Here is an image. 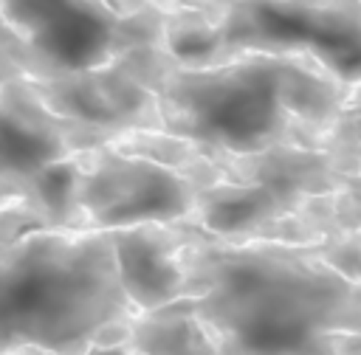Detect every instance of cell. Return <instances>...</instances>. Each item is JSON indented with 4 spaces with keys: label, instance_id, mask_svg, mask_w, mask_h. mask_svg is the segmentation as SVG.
I'll return each instance as SVG.
<instances>
[{
    "label": "cell",
    "instance_id": "6da1fadb",
    "mask_svg": "<svg viewBox=\"0 0 361 355\" xmlns=\"http://www.w3.org/2000/svg\"><path fill=\"white\" fill-rule=\"evenodd\" d=\"M180 268L183 290L172 304L217 355H341L361 321V285L310 245L223 242L195 231Z\"/></svg>",
    "mask_w": 361,
    "mask_h": 355
},
{
    "label": "cell",
    "instance_id": "7a4b0ae2",
    "mask_svg": "<svg viewBox=\"0 0 361 355\" xmlns=\"http://www.w3.org/2000/svg\"><path fill=\"white\" fill-rule=\"evenodd\" d=\"M138 73L155 96L158 130L212 158L324 144L341 116L347 85L305 56L240 54L180 65L164 42L138 48Z\"/></svg>",
    "mask_w": 361,
    "mask_h": 355
},
{
    "label": "cell",
    "instance_id": "3957f363",
    "mask_svg": "<svg viewBox=\"0 0 361 355\" xmlns=\"http://www.w3.org/2000/svg\"><path fill=\"white\" fill-rule=\"evenodd\" d=\"M135 313L107 231L0 234V355H87Z\"/></svg>",
    "mask_w": 361,
    "mask_h": 355
},
{
    "label": "cell",
    "instance_id": "277c9868",
    "mask_svg": "<svg viewBox=\"0 0 361 355\" xmlns=\"http://www.w3.org/2000/svg\"><path fill=\"white\" fill-rule=\"evenodd\" d=\"M212 161L214 175L186 223L203 237L316 248L361 228V172L333 135L313 147Z\"/></svg>",
    "mask_w": 361,
    "mask_h": 355
},
{
    "label": "cell",
    "instance_id": "5b68a950",
    "mask_svg": "<svg viewBox=\"0 0 361 355\" xmlns=\"http://www.w3.org/2000/svg\"><path fill=\"white\" fill-rule=\"evenodd\" d=\"M164 48L180 65L305 56L350 87L361 82V0H186L164 11Z\"/></svg>",
    "mask_w": 361,
    "mask_h": 355
},
{
    "label": "cell",
    "instance_id": "8992f818",
    "mask_svg": "<svg viewBox=\"0 0 361 355\" xmlns=\"http://www.w3.org/2000/svg\"><path fill=\"white\" fill-rule=\"evenodd\" d=\"M214 161L192 141L161 130L121 132L76 152L68 178V228L113 231L186 225Z\"/></svg>",
    "mask_w": 361,
    "mask_h": 355
},
{
    "label": "cell",
    "instance_id": "52a82bcc",
    "mask_svg": "<svg viewBox=\"0 0 361 355\" xmlns=\"http://www.w3.org/2000/svg\"><path fill=\"white\" fill-rule=\"evenodd\" d=\"M0 14L45 79L93 70L133 48L164 42V8L152 0H0Z\"/></svg>",
    "mask_w": 361,
    "mask_h": 355
},
{
    "label": "cell",
    "instance_id": "ba28073f",
    "mask_svg": "<svg viewBox=\"0 0 361 355\" xmlns=\"http://www.w3.org/2000/svg\"><path fill=\"white\" fill-rule=\"evenodd\" d=\"M113 135L54 113L28 79L0 85V183L23 192L34 228H68V178L76 152Z\"/></svg>",
    "mask_w": 361,
    "mask_h": 355
},
{
    "label": "cell",
    "instance_id": "9c48e42d",
    "mask_svg": "<svg viewBox=\"0 0 361 355\" xmlns=\"http://www.w3.org/2000/svg\"><path fill=\"white\" fill-rule=\"evenodd\" d=\"M135 54L138 48L93 70L28 82L54 113L96 127L107 135L158 130L155 96L141 82Z\"/></svg>",
    "mask_w": 361,
    "mask_h": 355
},
{
    "label": "cell",
    "instance_id": "30bf717a",
    "mask_svg": "<svg viewBox=\"0 0 361 355\" xmlns=\"http://www.w3.org/2000/svg\"><path fill=\"white\" fill-rule=\"evenodd\" d=\"M107 234L113 239L121 287L138 313L180 299L183 290L180 251L195 237L189 225L147 223V225L113 228Z\"/></svg>",
    "mask_w": 361,
    "mask_h": 355
},
{
    "label": "cell",
    "instance_id": "8fae6325",
    "mask_svg": "<svg viewBox=\"0 0 361 355\" xmlns=\"http://www.w3.org/2000/svg\"><path fill=\"white\" fill-rule=\"evenodd\" d=\"M118 338L138 355H217L200 327L172 301L135 313Z\"/></svg>",
    "mask_w": 361,
    "mask_h": 355
},
{
    "label": "cell",
    "instance_id": "7c38bea8",
    "mask_svg": "<svg viewBox=\"0 0 361 355\" xmlns=\"http://www.w3.org/2000/svg\"><path fill=\"white\" fill-rule=\"evenodd\" d=\"M17 79H45V70L0 14V85Z\"/></svg>",
    "mask_w": 361,
    "mask_h": 355
},
{
    "label": "cell",
    "instance_id": "4fadbf2b",
    "mask_svg": "<svg viewBox=\"0 0 361 355\" xmlns=\"http://www.w3.org/2000/svg\"><path fill=\"white\" fill-rule=\"evenodd\" d=\"M333 138L353 155V161L361 172V82L350 85L341 116H338V124L333 130Z\"/></svg>",
    "mask_w": 361,
    "mask_h": 355
},
{
    "label": "cell",
    "instance_id": "5bb4252c",
    "mask_svg": "<svg viewBox=\"0 0 361 355\" xmlns=\"http://www.w3.org/2000/svg\"><path fill=\"white\" fill-rule=\"evenodd\" d=\"M20 200L25 203V197H23V192H20V189L0 183V208H6V206H11V203H20Z\"/></svg>",
    "mask_w": 361,
    "mask_h": 355
},
{
    "label": "cell",
    "instance_id": "9a60e30c",
    "mask_svg": "<svg viewBox=\"0 0 361 355\" xmlns=\"http://www.w3.org/2000/svg\"><path fill=\"white\" fill-rule=\"evenodd\" d=\"M341 355H361V321H358V330L344 341Z\"/></svg>",
    "mask_w": 361,
    "mask_h": 355
},
{
    "label": "cell",
    "instance_id": "2e32d148",
    "mask_svg": "<svg viewBox=\"0 0 361 355\" xmlns=\"http://www.w3.org/2000/svg\"><path fill=\"white\" fill-rule=\"evenodd\" d=\"M152 3H155L158 8H164V11H166V8H172V3H175V0H152Z\"/></svg>",
    "mask_w": 361,
    "mask_h": 355
},
{
    "label": "cell",
    "instance_id": "e0dca14e",
    "mask_svg": "<svg viewBox=\"0 0 361 355\" xmlns=\"http://www.w3.org/2000/svg\"><path fill=\"white\" fill-rule=\"evenodd\" d=\"M180 3H186V0H175V3H172V6H180Z\"/></svg>",
    "mask_w": 361,
    "mask_h": 355
}]
</instances>
